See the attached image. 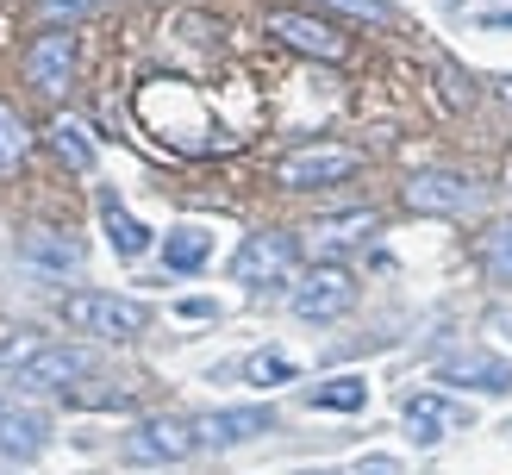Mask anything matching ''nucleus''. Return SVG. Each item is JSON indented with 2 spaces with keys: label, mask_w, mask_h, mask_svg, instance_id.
I'll return each mask as SVG.
<instances>
[{
  "label": "nucleus",
  "mask_w": 512,
  "mask_h": 475,
  "mask_svg": "<svg viewBox=\"0 0 512 475\" xmlns=\"http://www.w3.org/2000/svg\"><path fill=\"white\" fill-rule=\"evenodd\" d=\"M100 219H107V238H113V250H119V257H144V250H150V232H144V225H138L132 213L119 207L113 194L100 200Z\"/></svg>",
  "instance_id": "15"
},
{
  "label": "nucleus",
  "mask_w": 512,
  "mask_h": 475,
  "mask_svg": "<svg viewBox=\"0 0 512 475\" xmlns=\"http://www.w3.org/2000/svg\"><path fill=\"white\" fill-rule=\"evenodd\" d=\"M288 269H294V238H288V232H250L244 250L232 257V275H238L244 288H269V282H281Z\"/></svg>",
  "instance_id": "4"
},
{
  "label": "nucleus",
  "mask_w": 512,
  "mask_h": 475,
  "mask_svg": "<svg viewBox=\"0 0 512 475\" xmlns=\"http://www.w3.org/2000/svg\"><path fill=\"white\" fill-rule=\"evenodd\" d=\"M269 32H275L281 44L306 50V57H325V63H344V57H350V38L331 32L325 19H306V13H269Z\"/></svg>",
  "instance_id": "6"
},
{
  "label": "nucleus",
  "mask_w": 512,
  "mask_h": 475,
  "mask_svg": "<svg viewBox=\"0 0 512 475\" xmlns=\"http://www.w3.org/2000/svg\"><path fill=\"white\" fill-rule=\"evenodd\" d=\"M488 25L494 32H512V13H488Z\"/></svg>",
  "instance_id": "26"
},
{
  "label": "nucleus",
  "mask_w": 512,
  "mask_h": 475,
  "mask_svg": "<svg viewBox=\"0 0 512 475\" xmlns=\"http://www.w3.org/2000/svg\"><path fill=\"white\" fill-rule=\"evenodd\" d=\"M406 200H413L419 213H463V207H475V182H463V175H450V169H431V175L406 182Z\"/></svg>",
  "instance_id": "10"
},
{
  "label": "nucleus",
  "mask_w": 512,
  "mask_h": 475,
  "mask_svg": "<svg viewBox=\"0 0 512 475\" xmlns=\"http://www.w3.org/2000/svg\"><path fill=\"white\" fill-rule=\"evenodd\" d=\"M356 475H400V457H381V450H375V457L356 463Z\"/></svg>",
  "instance_id": "24"
},
{
  "label": "nucleus",
  "mask_w": 512,
  "mask_h": 475,
  "mask_svg": "<svg viewBox=\"0 0 512 475\" xmlns=\"http://www.w3.org/2000/svg\"><path fill=\"white\" fill-rule=\"evenodd\" d=\"M44 419L38 413H19V407H0V450L7 457H38L44 450Z\"/></svg>",
  "instance_id": "14"
},
{
  "label": "nucleus",
  "mask_w": 512,
  "mask_h": 475,
  "mask_svg": "<svg viewBox=\"0 0 512 475\" xmlns=\"http://www.w3.org/2000/svg\"><path fill=\"white\" fill-rule=\"evenodd\" d=\"M69 325L75 332H94V338H138L144 325H150V313L138 307V300H119V294H69Z\"/></svg>",
  "instance_id": "2"
},
{
  "label": "nucleus",
  "mask_w": 512,
  "mask_h": 475,
  "mask_svg": "<svg viewBox=\"0 0 512 475\" xmlns=\"http://www.w3.org/2000/svg\"><path fill=\"white\" fill-rule=\"evenodd\" d=\"M75 69V32H44L32 50H25V75H32L38 94H63Z\"/></svg>",
  "instance_id": "8"
},
{
  "label": "nucleus",
  "mask_w": 512,
  "mask_h": 475,
  "mask_svg": "<svg viewBox=\"0 0 512 475\" xmlns=\"http://www.w3.org/2000/svg\"><path fill=\"white\" fill-rule=\"evenodd\" d=\"M456 419H463V413H456L444 394H413V400H406V438H413V444H438Z\"/></svg>",
  "instance_id": "13"
},
{
  "label": "nucleus",
  "mask_w": 512,
  "mask_h": 475,
  "mask_svg": "<svg viewBox=\"0 0 512 475\" xmlns=\"http://www.w3.org/2000/svg\"><path fill=\"white\" fill-rule=\"evenodd\" d=\"M194 444H200L194 425H182V419H150V425H138V432L125 438V457H132V463H182Z\"/></svg>",
  "instance_id": "7"
},
{
  "label": "nucleus",
  "mask_w": 512,
  "mask_h": 475,
  "mask_svg": "<svg viewBox=\"0 0 512 475\" xmlns=\"http://www.w3.org/2000/svg\"><path fill=\"white\" fill-rule=\"evenodd\" d=\"M481 263H488L500 282H512V225H494V232L481 238Z\"/></svg>",
  "instance_id": "22"
},
{
  "label": "nucleus",
  "mask_w": 512,
  "mask_h": 475,
  "mask_svg": "<svg viewBox=\"0 0 512 475\" xmlns=\"http://www.w3.org/2000/svg\"><path fill=\"white\" fill-rule=\"evenodd\" d=\"M438 382H456V388H488V394H506L512 388V363L500 357H481V350H463L438 369Z\"/></svg>",
  "instance_id": "12"
},
{
  "label": "nucleus",
  "mask_w": 512,
  "mask_h": 475,
  "mask_svg": "<svg viewBox=\"0 0 512 475\" xmlns=\"http://www.w3.org/2000/svg\"><path fill=\"white\" fill-rule=\"evenodd\" d=\"M50 144H57V157H63L69 169H94V144L82 138V125H75V119H57V125H50Z\"/></svg>",
  "instance_id": "19"
},
{
  "label": "nucleus",
  "mask_w": 512,
  "mask_h": 475,
  "mask_svg": "<svg viewBox=\"0 0 512 475\" xmlns=\"http://www.w3.org/2000/svg\"><path fill=\"white\" fill-rule=\"evenodd\" d=\"M306 400H313V407H331V413H356V407L369 400V388L356 382V375H338V382H319Z\"/></svg>",
  "instance_id": "18"
},
{
  "label": "nucleus",
  "mask_w": 512,
  "mask_h": 475,
  "mask_svg": "<svg viewBox=\"0 0 512 475\" xmlns=\"http://www.w3.org/2000/svg\"><path fill=\"white\" fill-rule=\"evenodd\" d=\"M344 175H356V150H344V144H306V150H294V157H281L275 182L281 188H325V182H344Z\"/></svg>",
  "instance_id": "3"
},
{
  "label": "nucleus",
  "mask_w": 512,
  "mask_h": 475,
  "mask_svg": "<svg viewBox=\"0 0 512 475\" xmlns=\"http://www.w3.org/2000/svg\"><path fill=\"white\" fill-rule=\"evenodd\" d=\"M244 375H250V382L256 388H281V382H294V357H281V350H256V357L244 363Z\"/></svg>",
  "instance_id": "20"
},
{
  "label": "nucleus",
  "mask_w": 512,
  "mask_h": 475,
  "mask_svg": "<svg viewBox=\"0 0 512 475\" xmlns=\"http://www.w3.org/2000/svg\"><path fill=\"white\" fill-rule=\"evenodd\" d=\"M182 319H213V300H182Z\"/></svg>",
  "instance_id": "25"
},
{
  "label": "nucleus",
  "mask_w": 512,
  "mask_h": 475,
  "mask_svg": "<svg viewBox=\"0 0 512 475\" xmlns=\"http://www.w3.org/2000/svg\"><path fill=\"white\" fill-rule=\"evenodd\" d=\"M350 307H356V282L344 269H313V275L294 282V313L300 319H338Z\"/></svg>",
  "instance_id": "5"
},
{
  "label": "nucleus",
  "mask_w": 512,
  "mask_h": 475,
  "mask_svg": "<svg viewBox=\"0 0 512 475\" xmlns=\"http://www.w3.org/2000/svg\"><path fill=\"white\" fill-rule=\"evenodd\" d=\"M319 7H331V13H350V19H375V25H388L394 13L381 7V0H319Z\"/></svg>",
  "instance_id": "23"
},
{
  "label": "nucleus",
  "mask_w": 512,
  "mask_h": 475,
  "mask_svg": "<svg viewBox=\"0 0 512 475\" xmlns=\"http://www.w3.org/2000/svg\"><path fill=\"white\" fill-rule=\"evenodd\" d=\"M25 144H32V132H25V119L0 100V175H13L25 163Z\"/></svg>",
  "instance_id": "17"
},
{
  "label": "nucleus",
  "mask_w": 512,
  "mask_h": 475,
  "mask_svg": "<svg viewBox=\"0 0 512 475\" xmlns=\"http://www.w3.org/2000/svg\"><path fill=\"white\" fill-rule=\"evenodd\" d=\"M375 225V213H350V219H331V225H319L313 232V250H344V244H356Z\"/></svg>",
  "instance_id": "21"
},
{
  "label": "nucleus",
  "mask_w": 512,
  "mask_h": 475,
  "mask_svg": "<svg viewBox=\"0 0 512 475\" xmlns=\"http://www.w3.org/2000/svg\"><path fill=\"white\" fill-rule=\"evenodd\" d=\"M207 257H213V232H200V225H182V232H169V244H163V263H169L175 275L200 269Z\"/></svg>",
  "instance_id": "16"
},
{
  "label": "nucleus",
  "mask_w": 512,
  "mask_h": 475,
  "mask_svg": "<svg viewBox=\"0 0 512 475\" xmlns=\"http://www.w3.org/2000/svg\"><path fill=\"white\" fill-rule=\"evenodd\" d=\"M506 94H512V88H506Z\"/></svg>",
  "instance_id": "27"
},
{
  "label": "nucleus",
  "mask_w": 512,
  "mask_h": 475,
  "mask_svg": "<svg viewBox=\"0 0 512 475\" xmlns=\"http://www.w3.org/2000/svg\"><path fill=\"white\" fill-rule=\"evenodd\" d=\"M256 432H269V413H263V407L207 413V419L194 425V438H200V444H213V450H232V444H244V438H256Z\"/></svg>",
  "instance_id": "11"
},
{
  "label": "nucleus",
  "mask_w": 512,
  "mask_h": 475,
  "mask_svg": "<svg viewBox=\"0 0 512 475\" xmlns=\"http://www.w3.org/2000/svg\"><path fill=\"white\" fill-rule=\"evenodd\" d=\"M0 369H13L19 388H69V382H82V375H88V350L13 338L7 350H0Z\"/></svg>",
  "instance_id": "1"
},
{
  "label": "nucleus",
  "mask_w": 512,
  "mask_h": 475,
  "mask_svg": "<svg viewBox=\"0 0 512 475\" xmlns=\"http://www.w3.org/2000/svg\"><path fill=\"white\" fill-rule=\"evenodd\" d=\"M19 257L32 263V269L69 275V269H82V263H88V244H82V238H69V232H50V225H32V232L19 238Z\"/></svg>",
  "instance_id": "9"
}]
</instances>
